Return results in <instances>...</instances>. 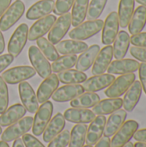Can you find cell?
I'll return each instance as SVG.
<instances>
[{"label":"cell","instance_id":"5","mask_svg":"<svg viewBox=\"0 0 146 147\" xmlns=\"http://www.w3.org/2000/svg\"><path fill=\"white\" fill-rule=\"evenodd\" d=\"M28 34V27L26 23H22L16 28L8 43L9 54L12 55L14 58H16L20 55L27 43Z\"/></svg>","mask_w":146,"mask_h":147},{"label":"cell","instance_id":"42","mask_svg":"<svg viewBox=\"0 0 146 147\" xmlns=\"http://www.w3.org/2000/svg\"><path fill=\"white\" fill-rule=\"evenodd\" d=\"M130 41L134 47L146 48V32H140L130 37Z\"/></svg>","mask_w":146,"mask_h":147},{"label":"cell","instance_id":"7","mask_svg":"<svg viewBox=\"0 0 146 147\" xmlns=\"http://www.w3.org/2000/svg\"><path fill=\"white\" fill-rule=\"evenodd\" d=\"M71 26V14L69 12L60 16L53 23L48 33V40L53 45L58 44L65 36Z\"/></svg>","mask_w":146,"mask_h":147},{"label":"cell","instance_id":"2","mask_svg":"<svg viewBox=\"0 0 146 147\" xmlns=\"http://www.w3.org/2000/svg\"><path fill=\"white\" fill-rule=\"evenodd\" d=\"M53 112V105L50 101H46L44 103H41V106L39 107L35 112V116L33 121L32 132L35 136H40L47 124L49 123Z\"/></svg>","mask_w":146,"mask_h":147},{"label":"cell","instance_id":"56","mask_svg":"<svg viewBox=\"0 0 146 147\" xmlns=\"http://www.w3.org/2000/svg\"><path fill=\"white\" fill-rule=\"evenodd\" d=\"M2 133H3V130H2V127L0 126V134H2Z\"/></svg>","mask_w":146,"mask_h":147},{"label":"cell","instance_id":"33","mask_svg":"<svg viewBox=\"0 0 146 147\" xmlns=\"http://www.w3.org/2000/svg\"><path fill=\"white\" fill-rule=\"evenodd\" d=\"M89 7V0H75L72 5L71 12V25L77 27L86 18Z\"/></svg>","mask_w":146,"mask_h":147},{"label":"cell","instance_id":"40","mask_svg":"<svg viewBox=\"0 0 146 147\" xmlns=\"http://www.w3.org/2000/svg\"><path fill=\"white\" fill-rule=\"evenodd\" d=\"M9 104V90L6 83L0 76V114H3Z\"/></svg>","mask_w":146,"mask_h":147},{"label":"cell","instance_id":"31","mask_svg":"<svg viewBox=\"0 0 146 147\" xmlns=\"http://www.w3.org/2000/svg\"><path fill=\"white\" fill-rule=\"evenodd\" d=\"M135 0H120L119 3L118 17L119 23L122 28L128 26L132 16L134 12Z\"/></svg>","mask_w":146,"mask_h":147},{"label":"cell","instance_id":"36","mask_svg":"<svg viewBox=\"0 0 146 147\" xmlns=\"http://www.w3.org/2000/svg\"><path fill=\"white\" fill-rule=\"evenodd\" d=\"M77 59V54L63 55L62 57H59L51 65L52 71L55 73H59L62 71L71 69L73 66H75Z\"/></svg>","mask_w":146,"mask_h":147},{"label":"cell","instance_id":"22","mask_svg":"<svg viewBox=\"0 0 146 147\" xmlns=\"http://www.w3.org/2000/svg\"><path fill=\"white\" fill-rule=\"evenodd\" d=\"M53 0H40L34 3L27 11L26 17L28 20H38L50 15L54 9Z\"/></svg>","mask_w":146,"mask_h":147},{"label":"cell","instance_id":"34","mask_svg":"<svg viewBox=\"0 0 146 147\" xmlns=\"http://www.w3.org/2000/svg\"><path fill=\"white\" fill-rule=\"evenodd\" d=\"M59 80L65 84H78L83 83L87 79V75L83 71L69 69L58 73Z\"/></svg>","mask_w":146,"mask_h":147},{"label":"cell","instance_id":"28","mask_svg":"<svg viewBox=\"0 0 146 147\" xmlns=\"http://www.w3.org/2000/svg\"><path fill=\"white\" fill-rule=\"evenodd\" d=\"M88 47L87 43L76 40H65L56 44V50L62 55L82 53Z\"/></svg>","mask_w":146,"mask_h":147},{"label":"cell","instance_id":"13","mask_svg":"<svg viewBox=\"0 0 146 147\" xmlns=\"http://www.w3.org/2000/svg\"><path fill=\"white\" fill-rule=\"evenodd\" d=\"M56 20V16L53 15H47L39 19L29 28L28 39L30 41H34L40 37H43L47 32H49Z\"/></svg>","mask_w":146,"mask_h":147},{"label":"cell","instance_id":"15","mask_svg":"<svg viewBox=\"0 0 146 147\" xmlns=\"http://www.w3.org/2000/svg\"><path fill=\"white\" fill-rule=\"evenodd\" d=\"M113 58H114V53H113L112 46L108 45L104 47L102 49H101L94 61L92 71H91L92 74L94 76L103 74L108 70L110 63L112 62Z\"/></svg>","mask_w":146,"mask_h":147},{"label":"cell","instance_id":"35","mask_svg":"<svg viewBox=\"0 0 146 147\" xmlns=\"http://www.w3.org/2000/svg\"><path fill=\"white\" fill-rule=\"evenodd\" d=\"M86 124H77L73 127L70 134L69 147H83L87 134Z\"/></svg>","mask_w":146,"mask_h":147},{"label":"cell","instance_id":"18","mask_svg":"<svg viewBox=\"0 0 146 147\" xmlns=\"http://www.w3.org/2000/svg\"><path fill=\"white\" fill-rule=\"evenodd\" d=\"M139 63L132 59H116L110 63L108 68V73L113 75H124L128 73H134L139 70Z\"/></svg>","mask_w":146,"mask_h":147},{"label":"cell","instance_id":"44","mask_svg":"<svg viewBox=\"0 0 146 147\" xmlns=\"http://www.w3.org/2000/svg\"><path fill=\"white\" fill-rule=\"evenodd\" d=\"M130 53L136 59L141 61L142 63L146 64V48L138 47L133 46V47L130 48Z\"/></svg>","mask_w":146,"mask_h":147},{"label":"cell","instance_id":"54","mask_svg":"<svg viewBox=\"0 0 146 147\" xmlns=\"http://www.w3.org/2000/svg\"><path fill=\"white\" fill-rule=\"evenodd\" d=\"M0 147H9V146L8 145L7 142L1 140V141H0Z\"/></svg>","mask_w":146,"mask_h":147},{"label":"cell","instance_id":"39","mask_svg":"<svg viewBox=\"0 0 146 147\" xmlns=\"http://www.w3.org/2000/svg\"><path fill=\"white\" fill-rule=\"evenodd\" d=\"M70 141V132L68 130H63L55 138H53L47 147H66Z\"/></svg>","mask_w":146,"mask_h":147},{"label":"cell","instance_id":"14","mask_svg":"<svg viewBox=\"0 0 146 147\" xmlns=\"http://www.w3.org/2000/svg\"><path fill=\"white\" fill-rule=\"evenodd\" d=\"M114 79L115 78L113 74L103 73L87 78L83 82V84L82 86L83 87L84 91L96 93L97 91L104 90L105 88H108L114 81Z\"/></svg>","mask_w":146,"mask_h":147},{"label":"cell","instance_id":"20","mask_svg":"<svg viewBox=\"0 0 146 147\" xmlns=\"http://www.w3.org/2000/svg\"><path fill=\"white\" fill-rule=\"evenodd\" d=\"M65 121H68L76 124H87L90 123L96 117V115L92 110L88 109L71 108L68 109L64 113Z\"/></svg>","mask_w":146,"mask_h":147},{"label":"cell","instance_id":"53","mask_svg":"<svg viewBox=\"0 0 146 147\" xmlns=\"http://www.w3.org/2000/svg\"><path fill=\"white\" fill-rule=\"evenodd\" d=\"M136 2H138L140 5H143L146 8V0H135Z\"/></svg>","mask_w":146,"mask_h":147},{"label":"cell","instance_id":"26","mask_svg":"<svg viewBox=\"0 0 146 147\" xmlns=\"http://www.w3.org/2000/svg\"><path fill=\"white\" fill-rule=\"evenodd\" d=\"M27 110L21 103H16L10 106L0 115V126L1 127H9L11 124L16 122L22 119Z\"/></svg>","mask_w":146,"mask_h":147},{"label":"cell","instance_id":"37","mask_svg":"<svg viewBox=\"0 0 146 147\" xmlns=\"http://www.w3.org/2000/svg\"><path fill=\"white\" fill-rule=\"evenodd\" d=\"M37 46L43 55L49 60V61H55L59 57V53L54 47V46L46 38L40 37L36 40Z\"/></svg>","mask_w":146,"mask_h":147},{"label":"cell","instance_id":"21","mask_svg":"<svg viewBox=\"0 0 146 147\" xmlns=\"http://www.w3.org/2000/svg\"><path fill=\"white\" fill-rule=\"evenodd\" d=\"M142 85L139 81L135 80L126 91L123 100V108L126 112H133L139 103L142 95Z\"/></svg>","mask_w":146,"mask_h":147},{"label":"cell","instance_id":"48","mask_svg":"<svg viewBox=\"0 0 146 147\" xmlns=\"http://www.w3.org/2000/svg\"><path fill=\"white\" fill-rule=\"evenodd\" d=\"M110 139L108 137H102L101 138L97 143L96 144V146L95 147H111V145H110Z\"/></svg>","mask_w":146,"mask_h":147},{"label":"cell","instance_id":"43","mask_svg":"<svg viewBox=\"0 0 146 147\" xmlns=\"http://www.w3.org/2000/svg\"><path fill=\"white\" fill-rule=\"evenodd\" d=\"M22 140L25 147H45L37 138L29 134H23Z\"/></svg>","mask_w":146,"mask_h":147},{"label":"cell","instance_id":"10","mask_svg":"<svg viewBox=\"0 0 146 147\" xmlns=\"http://www.w3.org/2000/svg\"><path fill=\"white\" fill-rule=\"evenodd\" d=\"M136 80V75L134 73L124 74L114 79V81L105 90V95L108 98L120 97L126 93L130 88L133 83Z\"/></svg>","mask_w":146,"mask_h":147},{"label":"cell","instance_id":"3","mask_svg":"<svg viewBox=\"0 0 146 147\" xmlns=\"http://www.w3.org/2000/svg\"><path fill=\"white\" fill-rule=\"evenodd\" d=\"M33 121H34L33 117L27 116L11 124L2 133V136H1L2 140L8 143L16 139H19L32 128Z\"/></svg>","mask_w":146,"mask_h":147},{"label":"cell","instance_id":"29","mask_svg":"<svg viewBox=\"0 0 146 147\" xmlns=\"http://www.w3.org/2000/svg\"><path fill=\"white\" fill-rule=\"evenodd\" d=\"M130 44L131 41H130L129 34L125 30L120 31L114 41V47H113L114 57L116 59H124V57H126L128 52Z\"/></svg>","mask_w":146,"mask_h":147},{"label":"cell","instance_id":"52","mask_svg":"<svg viewBox=\"0 0 146 147\" xmlns=\"http://www.w3.org/2000/svg\"><path fill=\"white\" fill-rule=\"evenodd\" d=\"M134 147H146V143L143 142H137L135 143V145H133Z\"/></svg>","mask_w":146,"mask_h":147},{"label":"cell","instance_id":"38","mask_svg":"<svg viewBox=\"0 0 146 147\" xmlns=\"http://www.w3.org/2000/svg\"><path fill=\"white\" fill-rule=\"evenodd\" d=\"M108 0H91L89 3L86 17L88 20H96L102 14Z\"/></svg>","mask_w":146,"mask_h":147},{"label":"cell","instance_id":"27","mask_svg":"<svg viewBox=\"0 0 146 147\" xmlns=\"http://www.w3.org/2000/svg\"><path fill=\"white\" fill-rule=\"evenodd\" d=\"M100 47L98 45H92L88 47L83 53H81L79 57H77L76 62V69L80 71H88L91 65H93L94 61L100 52Z\"/></svg>","mask_w":146,"mask_h":147},{"label":"cell","instance_id":"9","mask_svg":"<svg viewBox=\"0 0 146 147\" xmlns=\"http://www.w3.org/2000/svg\"><path fill=\"white\" fill-rule=\"evenodd\" d=\"M35 72L36 71L33 67L22 65L8 69L3 72L1 77L4 82L9 84H17L33 78L35 75Z\"/></svg>","mask_w":146,"mask_h":147},{"label":"cell","instance_id":"17","mask_svg":"<svg viewBox=\"0 0 146 147\" xmlns=\"http://www.w3.org/2000/svg\"><path fill=\"white\" fill-rule=\"evenodd\" d=\"M105 115H97L90 122V125L87 128L85 143L89 146H94L97 141L102 137L105 124H106Z\"/></svg>","mask_w":146,"mask_h":147},{"label":"cell","instance_id":"47","mask_svg":"<svg viewBox=\"0 0 146 147\" xmlns=\"http://www.w3.org/2000/svg\"><path fill=\"white\" fill-rule=\"evenodd\" d=\"M133 138L138 142H143L146 143V128L137 130L136 133L133 135Z\"/></svg>","mask_w":146,"mask_h":147},{"label":"cell","instance_id":"51","mask_svg":"<svg viewBox=\"0 0 146 147\" xmlns=\"http://www.w3.org/2000/svg\"><path fill=\"white\" fill-rule=\"evenodd\" d=\"M12 147H25V146L22 142V140L19 138V139L15 140V141L12 145Z\"/></svg>","mask_w":146,"mask_h":147},{"label":"cell","instance_id":"8","mask_svg":"<svg viewBox=\"0 0 146 147\" xmlns=\"http://www.w3.org/2000/svg\"><path fill=\"white\" fill-rule=\"evenodd\" d=\"M139 123L133 120L125 121L119 130L113 135V139L110 142L111 147L124 146L132 140V138H133L134 134L139 129Z\"/></svg>","mask_w":146,"mask_h":147},{"label":"cell","instance_id":"16","mask_svg":"<svg viewBox=\"0 0 146 147\" xmlns=\"http://www.w3.org/2000/svg\"><path fill=\"white\" fill-rule=\"evenodd\" d=\"M59 80L56 74H50L45 80L40 84L37 90L36 97L39 103H44L52 97L54 91L58 89Z\"/></svg>","mask_w":146,"mask_h":147},{"label":"cell","instance_id":"45","mask_svg":"<svg viewBox=\"0 0 146 147\" xmlns=\"http://www.w3.org/2000/svg\"><path fill=\"white\" fill-rule=\"evenodd\" d=\"M139 79H140V84L142 85V89L145 91L146 94V64L145 63H142L139 64Z\"/></svg>","mask_w":146,"mask_h":147},{"label":"cell","instance_id":"1","mask_svg":"<svg viewBox=\"0 0 146 147\" xmlns=\"http://www.w3.org/2000/svg\"><path fill=\"white\" fill-rule=\"evenodd\" d=\"M104 22L101 19L88 20L70 31L69 36L72 40H84L98 34L103 27Z\"/></svg>","mask_w":146,"mask_h":147},{"label":"cell","instance_id":"46","mask_svg":"<svg viewBox=\"0 0 146 147\" xmlns=\"http://www.w3.org/2000/svg\"><path fill=\"white\" fill-rule=\"evenodd\" d=\"M14 60V57L10 54H3L0 56V72L5 70Z\"/></svg>","mask_w":146,"mask_h":147},{"label":"cell","instance_id":"23","mask_svg":"<svg viewBox=\"0 0 146 147\" xmlns=\"http://www.w3.org/2000/svg\"><path fill=\"white\" fill-rule=\"evenodd\" d=\"M65 127V119L61 113L56 114L49 121L43 132V140L49 143L53 138L60 134Z\"/></svg>","mask_w":146,"mask_h":147},{"label":"cell","instance_id":"4","mask_svg":"<svg viewBox=\"0 0 146 147\" xmlns=\"http://www.w3.org/2000/svg\"><path fill=\"white\" fill-rule=\"evenodd\" d=\"M25 11V5L22 0H15L0 18V30L7 31L13 27L22 16Z\"/></svg>","mask_w":146,"mask_h":147},{"label":"cell","instance_id":"50","mask_svg":"<svg viewBox=\"0 0 146 147\" xmlns=\"http://www.w3.org/2000/svg\"><path fill=\"white\" fill-rule=\"evenodd\" d=\"M4 47H5L4 38H3V34H2V31L0 30V54L4 51Z\"/></svg>","mask_w":146,"mask_h":147},{"label":"cell","instance_id":"57","mask_svg":"<svg viewBox=\"0 0 146 147\" xmlns=\"http://www.w3.org/2000/svg\"><path fill=\"white\" fill-rule=\"evenodd\" d=\"M83 147H93V146H89V145H86V146H83Z\"/></svg>","mask_w":146,"mask_h":147},{"label":"cell","instance_id":"6","mask_svg":"<svg viewBox=\"0 0 146 147\" xmlns=\"http://www.w3.org/2000/svg\"><path fill=\"white\" fill-rule=\"evenodd\" d=\"M28 58L34 69L40 78H46L50 74H52L49 60L43 55V53L37 47L31 46L28 48Z\"/></svg>","mask_w":146,"mask_h":147},{"label":"cell","instance_id":"32","mask_svg":"<svg viewBox=\"0 0 146 147\" xmlns=\"http://www.w3.org/2000/svg\"><path fill=\"white\" fill-rule=\"evenodd\" d=\"M100 101V96L95 92H85L71 101L72 108L78 109H89L93 108Z\"/></svg>","mask_w":146,"mask_h":147},{"label":"cell","instance_id":"30","mask_svg":"<svg viewBox=\"0 0 146 147\" xmlns=\"http://www.w3.org/2000/svg\"><path fill=\"white\" fill-rule=\"evenodd\" d=\"M146 25V8L143 5H139L134 10L132 18L128 24L129 33L133 35L142 32Z\"/></svg>","mask_w":146,"mask_h":147},{"label":"cell","instance_id":"55","mask_svg":"<svg viewBox=\"0 0 146 147\" xmlns=\"http://www.w3.org/2000/svg\"><path fill=\"white\" fill-rule=\"evenodd\" d=\"M123 147H134V146H133V144L132 142H130V141H129L128 143H126V145H125Z\"/></svg>","mask_w":146,"mask_h":147},{"label":"cell","instance_id":"19","mask_svg":"<svg viewBox=\"0 0 146 147\" xmlns=\"http://www.w3.org/2000/svg\"><path fill=\"white\" fill-rule=\"evenodd\" d=\"M83 87L80 84H66L56 90L52 98L57 102H65L76 98L83 94Z\"/></svg>","mask_w":146,"mask_h":147},{"label":"cell","instance_id":"12","mask_svg":"<svg viewBox=\"0 0 146 147\" xmlns=\"http://www.w3.org/2000/svg\"><path fill=\"white\" fill-rule=\"evenodd\" d=\"M20 99L23 107L31 114H35L39 109V102L32 86L27 82H22L18 87Z\"/></svg>","mask_w":146,"mask_h":147},{"label":"cell","instance_id":"11","mask_svg":"<svg viewBox=\"0 0 146 147\" xmlns=\"http://www.w3.org/2000/svg\"><path fill=\"white\" fill-rule=\"evenodd\" d=\"M119 17L118 13L115 11L111 12L106 18L103 27H102V44L108 46L114 43L118 33H119Z\"/></svg>","mask_w":146,"mask_h":147},{"label":"cell","instance_id":"41","mask_svg":"<svg viewBox=\"0 0 146 147\" xmlns=\"http://www.w3.org/2000/svg\"><path fill=\"white\" fill-rule=\"evenodd\" d=\"M75 0H57L54 4L53 12L56 16H62L71 9Z\"/></svg>","mask_w":146,"mask_h":147},{"label":"cell","instance_id":"24","mask_svg":"<svg viewBox=\"0 0 146 147\" xmlns=\"http://www.w3.org/2000/svg\"><path fill=\"white\" fill-rule=\"evenodd\" d=\"M127 116V113L125 109H119L110 115L108 121H106L103 134L105 137H112L119 128L124 124Z\"/></svg>","mask_w":146,"mask_h":147},{"label":"cell","instance_id":"25","mask_svg":"<svg viewBox=\"0 0 146 147\" xmlns=\"http://www.w3.org/2000/svg\"><path fill=\"white\" fill-rule=\"evenodd\" d=\"M123 107V100L120 97L108 98L99 101L93 107V112L96 115H107L120 109Z\"/></svg>","mask_w":146,"mask_h":147},{"label":"cell","instance_id":"49","mask_svg":"<svg viewBox=\"0 0 146 147\" xmlns=\"http://www.w3.org/2000/svg\"><path fill=\"white\" fill-rule=\"evenodd\" d=\"M12 0H0V17L10 5Z\"/></svg>","mask_w":146,"mask_h":147}]
</instances>
